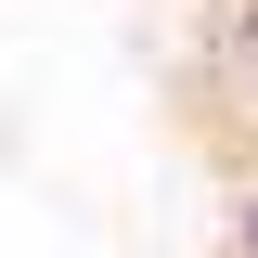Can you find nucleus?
Returning a JSON list of instances; mask_svg holds the SVG:
<instances>
[{"label":"nucleus","mask_w":258,"mask_h":258,"mask_svg":"<svg viewBox=\"0 0 258 258\" xmlns=\"http://www.w3.org/2000/svg\"><path fill=\"white\" fill-rule=\"evenodd\" d=\"M220 258H258V181L232 194V245H220Z\"/></svg>","instance_id":"2"},{"label":"nucleus","mask_w":258,"mask_h":258,"mask_svg":"<svg viewBox=\"0 0 258 258\" xmlns=\"http://www.w3.org/2000/svg\"><path fill=\"white\" fill-rule=\"evenodd\" d=\"M220 91L258 116V0H220Z\"/></svg>","instance_id":"1"}]
</instances>
